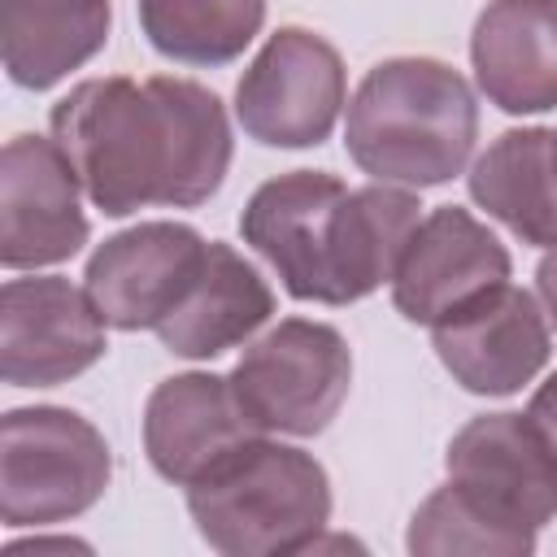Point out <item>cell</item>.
Returning a JSON list of instances; mask_svg holds the SVG:
<instances>
[{
  "mask_svg": "<svg viewBox=\"0 0 557 557\" xmlns=\"http://www.w3.org/2000/svg\"><path fill=\"white\" fill-rule=\"evenodd\" d=\"M70 548H83L87 553V544H78V540H17V544H9V553H70Z\"/></svg>",
  "mask_w": 557,
  "mask_h": 557,
  "instance_id": "cell-23",
  "label": "cell"
},
{
  "mask_svg": "<svg viewBox=\"0 0 557 557\" xmlns=\"http://www.w3.org/2000/svg\"><path fill=\"white\" fill-rule=\"evenodd\" d=\"M479 139V100L470 83L435 57L379 61L348 100L344 148L392 187H440L457 178Z\"/></svg>",
  "mask_w": 557,
  "mask_h": 557,
  "instance_id": "cell-3",
  "label": "cell"
},
{
  "mask_svg": "<svg viewBox=\"0 0 557 557\" xmlns=\"http://www.w3.org/2000/svg\"><path fill=\"white\" fill-rule=\"evenodd\" d=\"M209 239L187 222H139L104 239L83 274L87 296L113 331H157L191 292Z\"/></svg>",
  "mask_w": 557,
  "mask_h": 557,
  "instance_id": "cell-11",
  "label": "cell"
},
{
  "mask_svg": "<svg viewBox=\"0 0 557 557\" xmlns=\"http://www.w3.org/2000/svg\"><path fill=\"white\" fill-rule=\"evenodd\" d=\"M109 22V0H0V52L9 78L26 91H48L104 48Z\"/></svg>",
  "mask_w": 557,
  "mask_h": 557,
  "instance_id": "cell-18",
  "label": "cell"
},
{
  "mask_svg": "<svg viewBox=\"0 0 557 557\" xmlns=\"http://www.w3.org/2000/svg\"><path fill=\"white\" fill-rule=\"evenodd\" d=\"M261 435L231 392V379L187 370L161 379L144 405V453L152 470L178 487L205 479L226 453Z\"/></svg>",
  "mask_w": 557,
  "mask_h": 557,
  "instance_id": "cell-14",
  "label": "cell"
},
{
  "mask_svg": "<svg viewBox=\"0 0 557 557\" xmlns=\"http://www.w3.org/2000/svg\"><path fill=\"white\" fill-rule=\"evenodd\" d=\"M187 513L226 557L309 553L331 522V479L313 453L252 435L187 487Z\"/></svg>",
  "mask_w": 557,
  "mask_h": 557,
  "instance_id": "cell-4",
  "label": "cell"
},
{
  "mask_svg": "<svg viewBox=\"0 0 557 557\" xmlns=\"http://www.w3.org/2000/svg\"><path fill=\"white\" fill-rule=\"evenodd\" d=\"M440 366L474 396H513L522 392L553 352L548 313L527 287L500 283L474 305L431 326Z\"/></svg>",
  "mask_w": 557,
  "mask_h": 557,
  "instance_id": "cell-13",
  "label": "cell"
},
{
  "mask_svg": "<svg viewBox=\"0 0 557 557\" xmlns=\"http://www.w3.org/2000/svg\"><path fill=\"white\" fill-rule=\"evenodd\" d=\"M48 126L104 218L205 205L235 148L222 100L174 74L87 78L52 104Z\"/></svg>",
  "mask_w": 557,
  "mask_h": 557,
  "instance_id": "cell-1",
  "label": "cell"
},
{
  "mask_svg": "<svg viewBox=\"0 0 557 557\" xmlns=\"http://www.w3.org/2000/svg\"><path fill=\"white\" fill-rule=\"evenodd\" d=\"M91 235L83 178L57 139L13 135L0 157V261L39 270L70 261Z\"/></svg>",
  "mask_w": 557,
  "mask_h": 557,
  "instance_id": "cell-10",
  "label": "cell"
},
{
  "mask_svg": "<svg viewBox=\"0 0 557 557\" xmlns=\"http://www.w3.org/2000/svg\"><path fill=\"white\" fill-rule=\"evenodd\" d=\"M113 474L104 435L74 409H9L0 422L4 527H48L87 513Z\"/></svg>",
  "mask_w": 557,
  "mask_h": 557,
  "instance_id": "cell-5",
  "label": "cell"
},
{
  "mask_svg": "<svg viewBox=\"0 0 557 557\" xmlns=\"http://www.w3.org/2000/svg\"><path fill=\"white\" fill-rule=\"evenodd\" d=\"M509 283V252L470 209H431L409 235L392 274V305L418 326H435Z\"/></svg>",
  "mask_w": 557,
  "mask_h": 557,
  "instance_id": "cell-12",
  "label": "cell"
},
{
  "mask_svg": "<svg viewBox=\"0 0 557 557\" xmlns=\"http://www.w3.org/2000/svg\"><path fill=\"white\" fill-rule=\"evenodd\" d=\"M527 418L540 426L544 444H548L553 457H557V374H548V379L535 387V396H531V405H527Z\"/></svg>",
  "mask_w": 557,
  "mask_h": 557,
  "instance_id": "cell-21",
  "label": "cell"
},
{
  "mask_svg": "<svg viewBox=\"0 0 557 557\" xmlns=\"http://www.w3.org/2000/svg\"><path fill=\"white\" fill-rule=\"evenodd\" d=\"M444 470L474 509L518 535L535 540L557 518V457L527 413L470 418L453 435Z\"/></svg>",
  "mask_w": 557,
  "mask_h": 557,
  "instance_id": "cell-8",
  "label": "cell"
},
{
  "mask_svg": "<svg viewBox=\"0 0 557 557\" xmlns=\"http://www.w3.org/2000/svg\"><path fill=\"white\" fill-rule=\"evenodd\" d=\"M470 65L500 113L557 109V0H487L470 35Z\"/></svg>",
  "mask_w": 557,
  "mask_h": 557,
  "instance_id": "cell-15",
  "label": "cell"
},
{
  "mask_svg": "<svg viewBox=\"0 0 557 557\" xmlns=\"http://www.w3.org/2000/svg\"><path fill=\"white\" fill-rule=\"evenodd\" d=\"M235 400L261 435H318L339 413L352 383L348 339L313 318H283L244 348L226 374Z\"/></svg>",
  "mask_w": 557,
  "mask_h": 557,
  "instance_id": "cell-6",
  "label": "cell"
},
{
  "mask_svg": "<svg viewBox=\"0 0 557 557\" xmlns=\"http://www.w3.org/2000/svg\"><path fill=\"white\" fill-rule=\"evenodd\" d=\"M87 287L61 274L9 278L0 292V374L9 387H57L91 370L109 339Z\"/></svg>",
  "mask_w": 557,
  "mask_h": 557,
  "instance_id": "cell-9",
  "label": "cell"
},
{
  "mask_svg": "<svg viewBox=\"0 0 557 557\" xmlns=\"http://www.w3.org/2000/svg\"><path fill=\"white\" fill-rule=\"evenodd\" d=\"M470 200L531 248L557 244V131H505L470 165Z\"/></svg>",
  "mask_w": 557,
  "mask_h": 557,
  "instance_id": "cell-17",
  "label": "cell"
},
{
  "mask_svg": "<svg viewBox=\"0 0 557 557\" xmlns=\"http://www.w3.org/2000/svg\"><path fill=\"white\" fill-rule=\"evenodd\" d=\"M274 313V292L261 270L231 244L209 239V257L183 305L157 326V339L187 361H209L248 344Z\"/></svg>",
  "mask_w": 557,
  "mask_h": 557,
  "instance_id": "cell-16",
  "label": "cell"
},
{
  "mask_svg": "<svg viewBox=\"0 0 557 557\" xmlns=\"http://www.w3.org/2000/svg\"><path fill=\"white\" fill-rule=\"evenodd\" d=\"M535 296H540V305H544L548 322L557 326V244H548L544 261L535 265Z\"/></svg>",
  "mask_w": 557,
  "mask_h": 557,
  "instance_id": "cell-22",
  "label": "cell"
},
{
  "mask_svg": "<svg viewBox=\"0 0 557 557\" xmlns=\"http://www.w3.org/2000/svg\"><path fill=\"white\" fill-rule=\"evenodd\" d=\"M405 548L418 557H448V553H474V557H527L535 553L531 535H518L500 522H492L483 509H474L453 483L435 487L409 518Z\"/></svg>",
  "mask_w": 557,
  "mask_h": 557,
  "instance_id": "cell-20",
  "label": "cell"
},
{
  "mask_svg": "<svg viewBox=\"0 0 557 557\" xmlns=\"http://www.w3.org/2000/svg\"><path fill=\"white\" fill-rule=\"evenodd\" d=\"M348 78L335 44L305 26L274 30L235 87V117L265 148L322 144L344 109Z\"/></svg>",
  "mask_w": 557,
  "mask_h": 557,
  "instance_id": "cell-7",
  "label": "cell"
},
{
  "mask_svg": "<svg viewBox=\"0 0 557 557\" xmlns=\"http://www.w3.org/2000/svg\"><path fill=\"white\" fill-rule=\"evenodd\" d=\"M422 205L409 187H344L326 170H292L252 191L244 244L283 278L287 296L352 305L392 283Z\"/></svg>",
  "mask_w": 557,
  "mask_h": 557,
  "instance_id": "cell-2",
  "label": "cell"
},
{
  "mask_svg": "<svg viewBox=\"0 0 557 557\" xmlns=\"http://www.w3.org/2000/svg\"><path fill=\"white\" fill-rule=\"evenodd\" d=\"M265 0H139L148 44L178 65H226L261 30Z\"/></svg>",
  "mask_w": 557,
  "mask_h": 557,
  "instance_id": "cell-19",
  "label": "cell"
}]
</instances>
